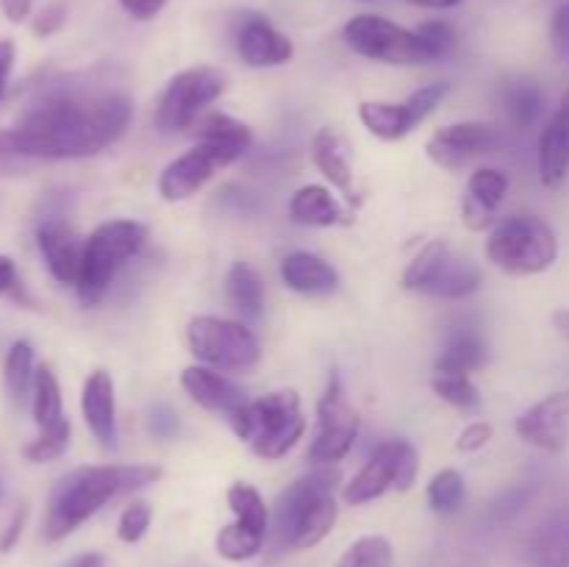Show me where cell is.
I'll use <instances>...</instances> for the list:
<instances>
[{
	"instance_id": "1",
	"label": "cell",
	"mask_w": 569,
	"mask_h": 567,
	"mask_svg": "<svg viewBox=\"0 0 569 567\" xmlns=\"http://www.w3.org/2000/svg\"><path fill=\"white\" fill-rule=\"evenodd\" d=\"M133 106L126 92H94L83 83L56 81L3 128L9 150L20 159H87L100 153L131 126Z\"/></svg>"
},
{
	"instance_id": "2",
	"label": "cell",
	"mask_w": 569,
	"mask_h": 567,
	"mask_svg": "<svg viewBox=\"0 0 569 567\" xmlns=\"http://www.w3.org/2000/svg\"><path fill=\"white\" fill-rule=\"evenodd\" d=\"M159 478L161 467L156 465H92L67 472L48 498L42 520L44 539L59 543L98 515L109 500L150 487Z\"/></svg>"
},
{
	"instance_id": "3",
	"label": "cell",
	"mask_w": 569,
	"mask_h": 567,
	"mask_svg": "<svg viewBox=\"0 0 569 567\" xmlns=\"http://www.w3.org/2000/svg\"><path fill=\"white\" fill-rule=\"evenodd\" d=\"M333 470H315L289 484L272 509V534L281 548L309 550L331 534L339 506L333 500Z\"/></svg>"
},
{
	"instance_id": "4",
	"label": "cell",
	"mask_w": 569,
	"mask_h": 567,
	"mask_svg": "<svg viewBox=\"0 0 569 567\" xmlns=\"http://www.w3.org/2000/svg\"><path fill=\"white\" fill-rule=\"evenodd\" d=\"M228 420L233 434L264 461L287 456L306 434V417L295 389H278L261 395L259 400H248Z\"/></svg>"
},
{
	"instance_id": "5",
	"label": "cell",
	"mask_w": 569,
	"mask_h": 567,
	"mask_svg": "<svg viewBox=\"0 0 569 567\" xmlns=\"http://www.w3.org/2000/svg\"><path fill=\"white\" fill-rule=\"evenodd\" d=\"M148 228L137 220H106L87 237L76 292L83 306H98L126 261L139 256Z\"/></svg>"
},
{
	"instance_id": "6",
	"label": "cell",
	"mask_w": 569,
	"mask_h": 567,
	"mask_svg": "<svg viewBox=\"0 0 569 567\" xmlns=\"http://www.w3.org/2000/svg\"><path fill=\"white\" fill-rule=\"evenodd\" d=\"M487 256L509 276H539L559 259V239L542 217L511 215L489 231Z\"/></svg>"
},
{
	"instance_id": "7",
	"label": "cell",
	"mask_w": 569,
	"mask_h": 567,
	"mask_svg": "<svg viewBox=\"0 0 569 567\" xmlns=\"http://www.w3.org/2000/svg\"><path fill=\"white\" fill-rule=\"evenodd\" d=\"M400 284L409 292L428 295V298L461 300L467 295L478 292V287H481V267L472 259H467V256L456 253L442 239H433L406 267Z\"/></svg>"
},
{
	"instance_id": "8",
	"label": "cell",
	"mask_w": 569,
	"mask_h": 567,
	"mask_svg": "<svg viewBox=\"0 0 569 567\" xmlns=\"http://www.w3.org/2000/svg\"><path fill=\"white\" fill-rule=\"evenodd\" d=\"M189 350L198 356L200 365L214 370H253L261 361V345L244 322L226 317L200 315L189 320L187 328Z\"/></svg>"
},
{
	"instance_id": "9",
	"label": "cell",
	"mask_w": 569,
	"mask_h": 567,
	"mask_svg": "<svg viewBox=\"0 0 569 567\" xmlns=\"http://www.w3.org/2000/svg\"><path fill=\"white\" fill-rule=\"evenodd\" d=\"M342 39L353 53L383 64L409 67L437 61L420 33L378 14H356L345 22Z\"/></svg>"
},
{
	"instance_id": "10",
	"label": "cell",
	"mask_w": 569,
	"mask_h": 567,
	"mask_svg": "<svg viewBox=\"0 0 569 567\" xmlns=\"http://www.w3.org/2000/svg\"><path fill=\"white\" fill-rule=\"evenodd\" d=\"M222 92H226V76L214 67H189L178 72L161 92L156 128L164 133L187 131Z\"/></svg>"
},
{
	"instance_id": "11",
	"label": "cell",
	"mask_w": 569,
	"mask_h": 567,
	"mask_svg": "<svg viewBox=\"0 0 569 567\" xmlns=\"http://www.w3.org/2000/svg\"><path fill=\"white\" fill-rule=\"evenodd\" d=\"M356 437H359V415L345 395L339 370H331L326 392L317 406V434L311 439L309 461L317 467H331L333 461H342L353 448Z\"/></svg>"
},
{
	"instance_id": "12",
	"label": "cell",
	"mask_w": 569,
	"mask_h": 567,
	"mask_svg": "<svg viewBox=\"0 0 569 567\" xmlns=\"http://www.w3.org/2000/svg\"><path fill=\"white\" fill-rule=\"evenodd\" d=\"M500 145V131L487 122H450L431 133L426 142L428 159L442 170H461L470 161L492 153Z\"/></svg>"
},
{
	"instance_id": "13",
	"label": "cell",
	"mask_w": 569,
	"mask_h": 567,
	"mask_svg": "<svg viewBox=\"0 0 569 567\" xmlns=\"http://www.w3.org/2000/svg\"><path fill=\"white\" fill-rule=\"evenodd\" d=\"M233 48L248 67H281L295 56L292 39L259 11H244L233 26Z\"/></svg>"
},
{
	"instance_id": "14",
	"label": "cell",
	"mask_w": 569,
	"mask_h": 567,
	"mask_svg": "<svg viewBox=\"0 0 569 567\" xmlns=\"http://www.w3.org/2000/svg\"><path fill=\"white\" fill-rule=\"evenodd\" d=\"M37 248L42 253L44 267L59 284L76 287L81 276V261L87 239L76 231L67 220L48 217L37 226Z\"/></svg>"
},
{
	"instance_id": "15",
	"label": "cell",
	"mask_w": 569,
	"mask_h": 567,
	"mask_svg": "<svg viewBox=\"0 0 569 567\" xmlns=\"http://www.w3.org/2000/svg\"><path fill=\"white\" fill-rule=\"evenodd\" d=\"M517 434L545 454H561L569 442V389L553 392L517 417Z\"/></svg>"
},
{
	"instance_id": "16",
	"label": "cell",
	"mask_w": 569,
	"mask_h": 567,
	"mask_svg": "<svg viewBox=\"0 0 569 567\" xmlns=\"http://www.w3.org/2000/svg\"><path fill=\"white\" fill-rule=\"evenodd\" d=\"M81 415L100 448L114 450L120 431H117L114 378H111L109 370L89 372L81 392Z\"/></svg>"
},
{
	"instance_id": "17",
	"label": "cell",
	"mask_w": 569,
	"mask_h": 567,
	"mask_svg": "<svg viewBox=\"0 0 569 567\" xmlns=\"http://www.w3.org/2000/svg\"><path fill=\"white\" fill-rule=\"evenodd\" d=\"M217 170H222L220 161H217L209 150L194 145L192 150H187V153H181L178 159H172L170 165L161 170L159 195L167 203H181V200H189L192 195H198V189H203L206 183L214 178Z\"/></svg>"
},
{
	"instance_id": "18",
	"label": "cell",
	"mask_w": 569,
	"mask_h": 567,
	"mask_svg": "<svg viewBox=\"0 0 569 567\" xmlns=\"http://www.w3.org/2000/svg\"><path fill=\"white\" fill-rule=\"evenodd\" d=\"M181 387L189 398L194 400L203 409L217 411V415H228L242 409L248 404L242 389L231 381L228 376H222L220 370L209 365H189L181 372Z\"/></svg>"
},
{
	"instance_id": "19",
	"label": "cell",
	"mask_w": 569,
	"mask_h": 567,
	"mask_svg": "<svg viewBox=\"0 0 569 567\" xmlns=\"http://www.w3.org/2000/svg\"><path fill=\"white\" fill-rule=\"evenodd\" d=\"M509 192V176L498 167H478L467 183V195L461 200V220L472 231H487L495 226V211Z\"/></svg>"
},
{
	"instance_id": "20",
	"label": "cell",
	"mask_w": 569,
	"mask_h": 567,
	"mask_svg": "<svg viewBox=\"0 0 569 567\" xmlns=\"http://www.w3.org/2000/svg\"><path fill=\"white\" fill-rule=\"evenodd\" d=\"M311 159H315L317 170L337 187L350 203H359V195L353 187V159H350L348 139L331 126H322L311 139Z\"/></svg>"
},
{
	"instance_id": "21",
	"label": "cell",
	"mask_w": 569,
	"mask_h": 567,
	"mask_svg": "<svg viewBox=\"0 0 569 567\" xmlns=\"http://www.w3.org/2000/svg\"><path fill=\"white\" fill-rule=\"evenodd\" d=\"M281 281L298 295L326 298V295L337 292L339 272L322 256L309 253V250H295L281 259Z\"/></svg>"
},
{
	"instance_id": "22",
	"label": "cell",
	"mask_w": 569,
	"mask_h": 567,
	"mask_svg": "<svg viewBox=\"0 0 569 567\" xmlns=\"http://www.w3.org/2000/svg\"><path fill=\"white\" fill-rule=\"evenodd\" d=\"M194 145L209 150L220 161V167H228L248 153L250 145H253V131L231 115H211L200 122Z\"/></svg>"
},
{
	"instance_id": "23",
	"label": "cell",
	"mask_w": 569,
	"mask_h": 567,
	"mask_svg": "<svg viewBox=\"0 0 569 567\" xmlns=\"http://www.w3.org/2000/svg\"><path fill=\"white\" fill-rule=\"evenodd\" d=\"M528 565L569 567V509L545 517L528 539Z\"/></svg>"
},
{
	"instance_id": "24",
	"label": "cell",
	"mask_w": 569,
	"mask_h": 567,
	"mask_svg": "<svg viewBox=\"0 0 569 567\" xmlns=\"http://www.w3.org/2000/svg\"><path fill=\"white\" fill-rule=\"evenodd\" d=\"M387 489H395V461H392V450H389V442H381L376 450H372L367 465L350 478L342 498L345 504L350 506H365L370 504V500L381 498Z\"/></svg>"
},
{
	"instance_id": "25",
	"label": "cell",
	"mask_w": 569,
	"mask_h": 567,
	"mask_svg": "<svg viewBox=\"0 0 569 567\" xmlns=\"http://www.w3.org/2000/svg\"><path fill=\"white\" fill-rule=\"evenodd\" d=\"M359 117L365 122L367 131L378 139L387 142H398V139L409 137L417 126L420 117L415 115L409 103H389V100H365L359 106Z\"/></svg>"
},
{
	"instance_id": "26",
	"label": "cell",
	"mask_w": 569,
	"mask_h": 567,
	"mask_svg": "<svg viewBox=\"0 0 569 567\" xmlns=\"http://www.w3.org/2000/svg\"><path fill=\"white\" fill-rule=\"evenodd\" d=\"M289 217L298 226L331 228L345 222V209L333 198L331 189L320 187V183H309V187H300L292 195V200H289Z\"/></svg>"
},
{
	"instance_id": "27",
	"label": "cell",
	"mask_w": 569,
	"mask_h": 567,
	"mask_svg": "<svg viewBox=\"0 0 569 567\" xmlns=\"http://www.w3.org/2000/svg\"><path fill=\"white\" fill-rule=\"evenodd\" d=\"M569 172V122L556 111L539 137V178L545 187H559Z\"/></svg>"
},
{
	"instance_id": "28",
	"label": "cell",
	"mask_w": 569,
	"mask_h": 567,
	"mask_svg": "<svg viewBox=\"0 0 569 567\" xmlns=\"http://www.w3.org/2000/svg\"><path fill=\"white\" fill-rule=\"evenodd\" d=\"M500 103L517 128H531L545 111V92L531 78H511L500 89Z\"/></svg>"
},
{
	"instance_id": "29",
	"label": "cell",
	"mask_w": 569,
	"mask_h": 567,
	"mask_svg": "<svg viewBox=\"0 0 569 567\" xmlns=\"http://www.w3.org/2000/svg\"><path fill=\"white\" fill-rule=\"evenodd\" d=\"M228 298H231L233 309L248 320H259L264 311V281H261L259 270L248 261H237L228 270Z\"/></svg>"
},
{
	"instance_id": "30",
	"label": "cell",
	"mask_w": 569,
	"mask_h": 567,
	"mask_svg": "<svg viewBox=\"0 0 569 567\" xmlns=\"http://www.w3.org/2000/svg\"><path fill=\"white\" fill-rule=\"evenodd\" d=\"M487 342L481 334L461 331L448 339L437 359V372H459V376H470L472 370H481L487 365Z\"/></svg>"
},
{
	"instance_id": "31",
	"label": "cell",
	"mask_w": 569,
	"mask_h": 567,
	"mask_svg": "<svg viewBox=\"0 0 569 567\" xmlns=\"http://www.w3.org/2000/svg\"><path fill=\"white\" fill-rule=\"evenodd\" d=\"M33 378H37V356H33L31 342L17 339L3 359V387L17 406L31 398Z\"/></svg>"
},
{
	"instance_id": "32",
	"label": "cell",
	"mask_w": 569,
	"mask_h": 567,
	"mask_svg": "<svg viewBox=\"0 0 569 567\" xmlns=\"http://www.w3.org/2000/svg\"><path fill=\"white\" fill-rule=\"evenodd\" d=\"M31 415L33 422L42 428L56 426L59 420H64V404H61V387L59 378H56L53 367L50 365H39L37 367V378H33V389H31Z\"/></svg>"
},
{
	"instance_id": "33",
	"label": "cell",
	"mask_w": 569,
	"mask_h": 567,
	"mask_svg": "<svg viewBox=\"0 0 569 567\" xmlns=\"http://www.w3.org/2000/svg\"><path fill=\"white\" fill-rule=\"evenodd\" d=\"M264 531H256V528L244 526V523L233 520L226 528H220L217 534V554L228 561H248L253 556H259V550L264 548Z\"/></svg>"
},
{
	"instance_id": "34",
	"label": "cell",
	"mask_w": 569,
	"mask_h": 567,
	"mask_svg": "<svg viewBox=\"0 0 569 567\" xmlns=\"http://www.w3.org/2000/svg\"><path fill=\"white\" fill-rule=\"evenodd\" d=\"M228 506H231L233 517H237L239 523L267 534V528H270V509H267L264 498H261V493L253 484H231V487H228Z\"/></svg>"
},
{
	"instance_id": "35",
	"label": "cell",
	"mask_w": 569,
	"mask_h": 567,
	"mask_svg": "<svg viewBox=\"0 0 569 567\" xmlns=\"http://www.w3.org/2000/svg\"><path fill=\"white\" fill-rule=\"evenodd\" d=\"M465 478H461L459 470L448 467V470H439L437 476L428 484V504H431L433 511L439 515H453V511L461 509L465 504Z\"/></svg>"
},
{
	"instance_id": "36",
	"label": "cell",
	"mask_w": 569,
	"mask_h": 567,
	"mask_svg": "<svg viewBox=\"0 0 569 567\" xmlns=\"http://www.w3.org/2000/svg\"><path fill=\"white\" fill-rule=\"evenodd\" d=\"M337 567H392V545L387 537H361L339 556Z\"/></svg>"
},
{
	"instance_id": "37",
	"label": "cell",
	"mask_w": 569,
	"mask_h": 567,
	"mask_svg": "<svg viewBox=\"0 0 569 567\" xmlns=\"http://www.w3.org/2000/svg\"><path fill=\"white\" fill-rule=\"evenodd\" d=\"M70 434L72 426L64 417V420H59L56 426L42 428L39 437L31 439V442L22 448V456H26L28 461H33V465H48V461L59 459V456L64 454L67 445H70Z\"/></svg>"
},
{
	"instance_id": "38",
	"label": "cell",
	"mask_w": 569,
	"mask_h": 567,
	"mask_svg": "<svg viewBox=\"0 0 569 567\" xmlns=\"http://www.w3.org/2000/svg\"><path fill=\"white\" fill-rule=\"evenodd\" d=\"M431 389L445 404L456 406V409H476L481 404V392L472 384V378L459 376V372H437L431 381Z\"/></svg>"
},
{
	"instance_id": "39",
	"label": "cell",
	"mask_w": 569,
	"mask_h": 567,
	"mask_svg": "<svg viewBox=\"0 0 569 567\" xmlns=\"http://www.w3.org/2000/svg\"><path fill=\"white\" fill-rule=\"evenodd\" d=\"M389 450H392L395 461V489L398 493H409L420 472V456L409 439H389Z\"/></svg>"
},
{
	"instance_id": "40",
	"label": "cell",
	"mask_w": 569,
	"mask_h": 567,
	"mask_svg": "<svg viewBox=\"0 0 569 567\" xmlns=\"http://www.w3.org/2000/svg\"><path fill=\"white\" fill-rule=\"evenodd\" d=\"M150 520H153V509H150L144 500H131V504L122 509L120 523H117V537L128 545L139 543V539L148 534Z\"/></svg>"
},
{
	"instance_id": "41",
	"label": "cell",
	"mask_w": 569,
	"mask_h": 567,
	"mask_svg": "<svg viewBox=\"0 0 569 567\" xmlns=\"http://www.w3.org/2000/svg\"><path fill=\"white\" fill-rule=\"evenodd\" d=\"M415 31L420 33L422 42L428 44V50H431L437 61L453 53L456 39H459V33H456V28L448 20H428L422 26H417Z\"/></svg>"
},
{
	"instance_id": "42",
	"label": "cell",
	"mask_w": 569,
	"mask_h": 567,
	"mask_svg": "<svg viewBox=\"0 0 569 567\" xmlns=\"http://www.w3.org/2000/svg\"><path fill=\"white\" fill-rule=\"evenodd\" d=\"M67 17H70V6H67V0H50V3H44L42 9L33 14L31 20L33 37L39 39L53 37V33H59L61 28H64Z\"/></svg>"
},
{
	"instance_id": "43",
	"label": "cell",
	"mask_w": 569,
	"mask_h": 567,
	"mask_svg": "<svg viewBox=\"0 0 569 567\" xmlns=\"http://www.w3.org/2000/svg\"><path fill=\"white\" fill-rule=\"evenodd\" d=\"M448 92H450V83L433 81V83H426V87H420L417 92H411L409 98H406V103L415 109V115L420 117L422 122L431 111H437V106H442V100L448 98Z\"/></svg>"
},
{
	"instance_id": "44",
	"label": "cell",
	"mask_w": 569,
	"mask_h": 567,
	"mask_svg": "<svg viewBox=\"0 0 569 567\" xmlns=\"http://www.w3.org/2000/svg\"><path fill=\"white\" fill-rule=\"evenodd\" d=\"M148 431L156 439H176L181 434V420H178L176 409L167 404L150 406L148 411Z\"/></svg>"
},
{
	"instance_id": "45",
	"label": "cell",
	"mask_w": 569,
	"mask_h": 567,
	"mask_svg": "<svg viewBox=\"0 0 569 567\" xmlns=\"http://www.w3.org/2000/svg\"><path fill=\"white\" fill-rule=\"evenodd\" d=\"M492 437H495V428L489 426V422H483V420L470 422V426L459 434V442H456V448H459L461 454H476V450L487 448V445L492 442Z\"/></svg>"
},
{
	"instance_id": "46",
	"label": "cell",
	"mask_w": 569,
	"mask_h": 567,
	"mask_svg": "<svg viewBox=\"0 0 569 567\" xmlns=\"http://www.w3.org/2000/svg\"><path fill=\"white\" fill-rule=\"evenodd\" d=\"M550 42L561 56H569V0L550 17Z\"/></svg>"
},
{
	"instance_id": "47",
	"label": "cell",
	"mask_w": 569,
	"mask_h": 567,
	"mask_svg": "<svg viewBox=\"0 0 569 567\" xmlns=\"http://www.w3.org/2000/svg\"><path fill=\"white\" fill-rule=\"evenodd\" d=\"M26 523H28V506L20 504L14 509V515L9 517V523H6L3 531H0V554H9V550L20 543Z\"/></svg>"
},
{
	"instance_id": "48",
	"label": "cell",
	"mask_w": 569,
	"mask_h": 567,
	"mask_svg": "<svg viewBox=\"0 0 569 567\" xmlns=\"http://www.w3.org/2000/svg\"><path fill=\"white\" fill-rule=\"evenodd\" d=\"M117 3L122 6V11H126L128 17H133V20L139 22H148L153 20V17H159L170 0H117Z\"/></svg>"
},
{
	"instance_id": "49",
	"label": "cell",
	"mask_w": 569,
	"mask_h": 567,
	"mask_svg": "<svg viewBox=\"0 0 569 567\" xmlns=\"http://www.w3.org/2000/svg\"><path fill=\"white\" fill-rule=\"evenodd\" d=\"M14 59H17V48L11 39H0V103L6 98V89H9V78L11 70H14Z\"/></svg>"
},
{
	"instance_id": "50",
	"label": "cell",
	"mask_w": 569,
	"mask_h": 567,
	"mask_svg": "<svg viewBox=\"0 0 569 567\" xmlns=\"http://www.w3.org/2000/svg\"><path fill=\"white\" fill-rule=\"evenodd\" d=\"M0 11L9 22H26L33 11V0H0Z\"/></svg>"
},
{
	"instance_id": "51",
	"label": "cell",
	"mask_w": 569,
	"mask_h": 567,
	"mask_svg": "<svg viewBox=\"0 0 569 567\" xmlns=\"http://www.w3.org/2000/svg\"><path fill=\"white\" fill-rule=\"evenodd\" d=\"M22 165H26V159H20V156L11 153L9 145H6V139H3V128H0V172H17V170H22Z\"/></svg>"
},
{
	"instance_id": "52",
	"label": "cell",
	"mask_w": 569,
	"mask_h": 567,
	"mask_svg": "<svg viewBox=\"0 0 569 567\" xmlns=\"http://www.w3.org/2000/svg\"><path fill=\"white\" fill-rule=\"evenodd\" d=\"M17 284V265L11 256L0 253V295L9 292L11 287Z\"/></svg>"
},
{
	"instance_id": "53",
	"label": "cell",
	"mask_w": 569,
	"mask_h": 567,
	"mask_svg": "<svg viewBox=\"0 0 569 567\" xmlns=\"http://www.w3.org/2000/svg\"><path fill=\"white\" fill-rule=\"evenodd\" d=\"M64 567H106V556L94 554V550H87V554L72 556Z\"/></svg>"
},
{
	"instance_id": "54",
	"label": "cell",
	"mask_w": 569,
	"mask_h": 567,
	"mask_svg": "<svg viewBox=\"0 0 569 567\" xmlns=\"http://www.w3.org/2000/svg\"><path fill=\"white\" fill-rule=\"evenodd\" d=\"M411 6H420V9H453V6L465 3V0H406Z\"/></svg>"
},
{
	"instance_id": "55",
	"label": "cell",
	"mask_w": 569,
	"mask_h": 567,
	"mask_svg": "<svg viewBox=\"0 0 569 567\" xmlns=\"http://www.w3.org/2000/svg\"><path fill=\"white\" fill-rule=\"evenodd\" d=\"M553 328L561 334V337L569 339V309L553 311Z\"/></svg>"
},
{
	"instance_id": "56",
	"label": "cell",
	"mask_w": 569,
	"mask_h": 567,
	"mask_svg": "<svg viewBox=\"0 0 569 567\" xmlns=\"http://www.w3.org/2000/svg\"><path fill=\"white\" fill-rule=\"evenodd\" d=\"M559 115L565 117V120L569 122V92L565 94V100H561V106H559Z\"/></svg>"
},
{
	"instance_id": "57",
	"label": "cell",
	"mask_w": 569,
	"mask_h": 567,
	"mask_svg": "<svg viewBox=\"0 0 569 567\" xmlns=\"http://www.w3.org/2000/svg\"><path fill=\"white\" fill-rule=\"evenodd\" d=\"M359 3H372V0H359Z\"/></svg>"
}]
</instances>
